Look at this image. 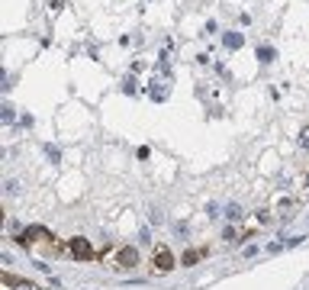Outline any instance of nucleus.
I'll return each mask as SVG.
<instances>
[{"instance_id": "f257e3e1", "label": "nucleus", "mask_w": 309, "mask_h": 290, "mask_svg": "<svg viewBox=\"0 0 309 290\" xmlns=\"http://www.w3.org/2000/svg\"><path fill=\"white\" fill-rule=\"evenodd\" d=\"M152 265H155V271H161V274H168L171 268H174V255H171V248H155V255H152Z\"/></svg>"}, {"instance_id": "f03ea898", "label": "nucleus", "mask_w": 309, "mask_h": 290, "mask_svg": "<svg viewBox=\"0 0 309 290\" xmlns=\"http://www.w3.org/2000/svg\"><path fill=\"white\" fill-rule=\"evenodd\" d=\"M135 265H139V252H135L132 245H126V248H119V252H116V268L129 271V268H135Z\"/></svg>"}, {"instance_id": "7ed1b4c3", "label": "nucleus", "mask_w": 309, "mask_h": 290, "mask_svg": "<svg viewBox=\"0 0 309 290\" xmlns=\"http://www.w3.org/2000/svg\"><path fill=\"white\" fill-rule=\"evenodd\" d=\"M71 255H74V258H91V255H94L91 242H87V239H71Z\"/></svg>"}, {"instance_id": "20e7f679", "label": "nucleus", "mask_w": 309, "mask_h": 290, "mask_svg": "<svg viewBox=\"0 0 309 290\" xmlns=\"http://www.w3.org/2000/svg\"><path fill=\"white\" fill-rule=\"evenodd\" d=\"M203 255H206V252H203V248H190V252H184V258H181V261H184V268H190V265H197V261H200V258H203Z\"/></svg>"}, {"instance_id": "39448f33", "label": "nucleus", "mask_w": 309, "mask_h": 290, "mask_svg": "<svg viewBox=\"0 0 309 290\" xmlns=\"http://www.w3.org/2000/svg\"><path fill=\"white\" fill-rule=\"evenodd\" d=\"M222 42H225V48H242L245 36H242V32H225V36H222Z\"/></svg>"}, {"instance_id": "423d86ee", "label": "nucleus", "mask_w": 309, "mask_h": 290, "mask_svg": "<svg viewBox=\"0 0 309 290\" xmlns=\"http://www.w3.org/2000/svg\"><path fill=\"white\" fill-rule=\"evenodd\" d=\"M3 284H10V287H16V290H36L29 281H19V278H13V274H3Z\"/></svg>"}, {"instance_id": "0eeeda50", "label": "nucleus", "mask_w": 309, "mask_h": 290, "mask_svg": "<svg viewBox=\"0 0 309 290\" xmlns=\"http://www.w3.org/2000/svg\"><path fill=\"white\" fill-rule=\"evenodd\" d=\"M258 58L264 61V65H271V61H274V48L271 45H258Z\"/></svg>"}, {"instance_id": "6e6552de", "label": "nucleus", "mask_w": 309, "mask_h": 290, "mask_svg": "<svg viewBox=\"0 0 309 290\" xmlns=\"http://www.w3.org/2000/svg\"><path fill=\"white\" fill-rule=\"evenodd\" d=\"M152 97H155V100H164V97H168V87H158V81H155V87H152Z\"/></svg>"}, {"instance_id": "1a4fd4ad", "label": "nucleus", "mask_w": 309, "mask_h": 290, "mask_svg": "<svg viewBox=\"0 0 309 290\" xmlns=\"http://www.w3.org/2000/svg\"><path fill=\"white\" fill-rule=\"evenodd\" d=\"M225 216H229V219H238V216H242V210H238V206H229V210H225Z\"/></svg>"}, {"instance_id": "9d476101", "label": "nucleus", "mask_w": 309, "mask_h": 290, "mask_svg": "<svg viewBox=\"0 0 309 290\" xmlns=\"http://www.w3.org/2000/svg\"><path fill=\"white\" fill-rule=\"evenodd\" d=\"M300 145H303V148H309V126L303 129V136H300Z\"/></svg>"}, {"instance_id": "9b49d317", "label": "nucleus", "mask_w": 309, "mask_h": 290, "mask_svg": "<svg viewBox=\"0 0 309 290\" xmlns=\"http://www.w3.org/2000/svg\"><path fill=\"white\" fill-rule=\"evenodd\" d=\"M45 155H49L52 161H58V158H61V155H58V148H52V145H49V148H45Z\"/></svg>"}, {"instance_id": "f8f14e48", "label": "nucleus", "mask_w": 309, "mask_h": 290, "mask_svg": "<svg viewBox=\"0 0 309 290\" xmlns=\"http://www.w3.org/2000/svg\"><path fill=\"white\" fill-rule=\"evenodd\" d=\"M222 239H225V242H235V229H232V226H229V229L222 232Z\"/></svg>"}]
</instances>
